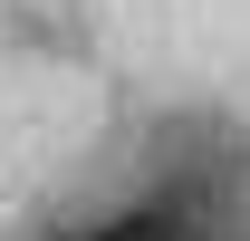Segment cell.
<instances>
[{"label":"cell","instance_id":"obj_1","mask_svg":"<svg viewBox=\"0 0 250 241\" xmlns=\"http://www.w3.org/2000/svg\"><path fill=\"white\" fill-rule=\"evenodd\" d=\"M116 241H164V232H154V222H135V232H116Z\"/></svg>","mask_w":250,"mask_h":241}]
</instances>
